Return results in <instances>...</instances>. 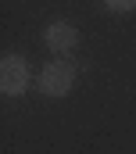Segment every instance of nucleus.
<instances>
[{
  "label": "nucleus",
  "mask_w": 136,
  "mask_h": 154,
  "mask_svg": "<svg viewBox=\"0 0 136 154\" xmlns=\"http://www.w3.org/2000/svg\"><path fill=\"white\" fill-rule=\"evenodd\" d=\"M32 82V72H29V61L22 54H4L0 57V90L4 97H22Z\"/></svg>",
  "instance_id": "nucleus-2"
},
{
  "label": "nucleus",
  "mask_w": 136,
  "mask_h": 154,
  "mask_svg": "<svg viewBox=\"0 0 136 154\" xmlns=\"http://www.w3.org/2000/svg\"><path fill=\"white\" fill-rule=\"evenodd\" d=\"M104 7L115 14H125V11H136V0H104Z\"/></svg>",
  "instance_id": "nucleus-4"
},
{
  "label": "nucleus",
  "mask_w": 136,
  "mask_h": 154,
  "mask_svg": "<svg viewBox=\"0 0 136 154\" xmlns=\"http://www.w3.org/2000/svg\"><path fill=\"white\" fill-rule=\"evenodd\" d=\"M36 90L43 97H68L75 90V68H72V61H65V57L47 61L43 72L36 75Z\"/></svg>",
  "instance_id": "nucleus-1"
},
{
  "label": "nucleus",
  "mask_w": 136,
  "mask_h": 154,
  "mask_svg": "<svg viewBox=\"0 0 136 154\" xmlns=\"http://www.w3.org/2000/svg\"><path fill=\"white\" fill-rule=\"evenodd\" d=\"M43 43H47L50 54L65 57V54H72V50L79 47V29H75L72 22H50V25L43 29Z\"/></svg>",
  "instance_id": "nucleus-3"
}]
</instances>
